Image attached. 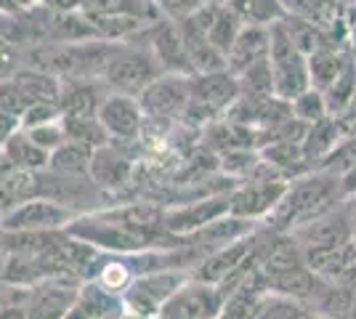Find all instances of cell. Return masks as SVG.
I'll return each instance as SVG.
<instances>
[{"label": "cell", "mask_w": 356, "mask_h": 319, "mask_svg": "<svg viewBox=\"0 0 356 319\" xmlns=\"http://www.w3.org/2000/svg\"><path fill=\"white\" fill-rule=\"evenodd\" d=\"M341 202H346L341 179L327 170H309L287 181L280 205L271 211L266 221H261V227L271 231H296L298 227L338 208Z\"/></svg>", "instance_id": "6da1fadb"}, {"label": "cell", "mask_w": 356, "mask_h": 319, "mask_svg": "<svg viewBox=\"0 0 356 319\" xmlns=\"http://www.w3.org/2000/svg\"><path fill=\"white\" fill-rule=\"evenodd\" d=\"M136 99L144 109V138H163L184 122L189 106V77L160 75Z\"/></svg>", "instance_id": "7a4b0ae2"}, {"label": "cell", "mask_w": 356, "mask_h": 319, "mask_svg": "<svg viewBox=\"0 0 356 319\" xmlns=\"http://www.w3.org/2000/svg\"><path fill=\"white\" fill-rule=\"evenodd\" d=\"M147 144L141 141H106L104 147L93 149L90 160V179L104 189L112 205L131 199V183L136 176V165L144 160Z\"/></svg>", "instance_id": "3957f363"}, {"label": "cell", "mask_w": 356, "mask_h": 319, "mask_svg": "<svg viewBox=\"0 0 356 319\" xmlns=\"http://www.w3.org/2000/svg\"><path fill=\"white\" fill-rule=\"evenodd\" d=\"M160 75V64L154 59V54L149 51L138 38L131 40H120L112 48V56L106 61L102 83L109 93H125V96H138L149 83H154Z\"/></svg>", "instance_id": "277c9868"}, {"label": "cell", "mask_w": 356, "mask_h": 319, "mask_svg": "<svg viewBox=\"0 0 356 319\" xmlns=\"http://www.w3.org/2000/svg\"><path fill=\"white\" fill-rule=\"evenodd\" d=\"M268 64H271V77H274V96L293 101L296 96L312 88L309 59L293 43L284 16L268 24Z\"/></svg>", "instance_id": "5b68a950"}, {"label": "cell", "mask_w": 356, "mask_h": 319, "mask_svg": "<svg viewBox=\"0 0 356 319\" xmlns=\"http://www.w3.org/2000/svg\"><path fill=\"white\" fill-rule=\"evenodd\" d=\"M239 80L229 69L218 72H205V75L189 77V106L184 122L192 128H205L213 120L223 117L232 104L239 99Z\"/></svg>", "instance_id": "8992f818"}, {"label": "cell", "mask_w": 356, "mask_h": 319, "mask_svg": "<svg viewBox=\"0 0 356 319\" xmlns=\"http://www.w3.org/2000/svg\"><path fill=\"white\" fill-rule=\"evenodd\" d=\"M38 197L51 199L61 208L72 211L74 215L104 211L112 205V199L90 176H72V173H59V170H38Z\"/></svg>", "instance_id": "52a82bcc"}, {"label": "cell", "mask_w": 356, "mask_h": 319, "mask_svg": "<svg viewBox=\"0 0 356 319\" xmlns=\"http://www.w3.org/2000/svg\"><path fill=\"white\" fill-rule=\"evenodd\" d=\"M186 279H189V274L176 272V269H160V272L138 274L134 282L128 285V290L122 293V309L144 319L157 317L160 309L165 306V301Z\"/></svg>", "instance_id": "ba28073f"}, {"label": "cell", "mask_w": 356, "mask_h": 319, "mask_svg": "<svg viewBox=\"0 0 356 319\" xmlns=\"http://www.w3.org/2000/svg\"><path fill=\"white\" fill-rule=\"evenodd\" d=\"M223 290L210 282L186 279L160 309L163 319H218L223 311Z\"/></svg>", "instance_id": "9c48e42d"}, {"label": "cell", "mask_w": 356, "mask_h": 319, "mask_svg": "<svg viewBox=\"0 0 356 319\" xmlns=\"http://www.w3.org/2000/svg\"><path fill=\"white\" fill-rule=\"evenodd\" d=\"M144 46L154 54V59L160 64L165 75H186L192 77V67L186 59V48H184V35L178 27V19H157L149 27L136 35Z\"/></svg>", "instance_id": "30bf717a"}, {"label": "cell", "mask_w": 356, "mask_h": 319, "mask_svg": "<svg viewBox=\"0 0 356 319\" xmlns=\"http://www.w3.org/2000/svg\"><path fill=\"white\" fill-rule=\"evenodd\" d=\"M284 189H287V181H282V179H266V176L264 179L239 181L229 192V213L261 224L280 205Z\"/></svg>", "instance_id": "8fae6325"}, {"label": "cell", "mask_w": 356, "mask_h": 319, "mask_svg": "<svg viewBox=\"0 0 356 319\" xmlns=\"http://www.w3.org/2000/svg\"><path fill=\"white\" fill-rule=\"evenodd\" d=\"M258 229L255 221H248V218H239V215H223L218 221H213L208 227L197 229L192 234H186V237H181V245H184V250L192 256L194 261V269L202 263V261L208 259L210 253H216V250H221L226 245L237 243L242 237H248ZM192 269V272H194Z\"/></svg>", "instance_id": "7c38bea8"}, {"label": "cell", "mask_w": 356, "mask_h": 319, "mask_svg": "<svg viewBox=\"0 0 356 319\" xmlns=\"http://www.w3.org/2000/svg\"><path fill=\"white\" fill-rule=\"evenodd\" d=\"M80 285V277H51L32 285L24 301L30 319H64L72 309Z\"/></svg>", "instance_id": "4fadbf2b"}, {"label": "cell", "mask_w": 356, "mask_h": 319, "mask_svg": "<svg viewBox=\"0 0 356 319\" xmlns=\"http://www.w3.org/2000/svg\"><path fill=\"white\" fill-rule=\"evenodd\" d=\"M354 227L356 215L346 202H341L338 208H332L325 215L298 227L293 231V237L300 243L303 250H316V247H332V245H343L354 240Z\"/></svg>", "instance_id": "5bb4252c"}, {"label": "cell", "mask_w": 356, "mask_h": 319, "mask_svg": "<svg viewBox=\"0 0 356 319\" xmlns=\"http://www.w3.org/2000/svg\"><path fill=\"white\" fill-rule=\"evenodd\" d=\"M99 120L112 141H141L144 138V109L136 96L106 93Z\"/></svg>", "instance_id": "9a60e30c"}, {"label": "cell", "mask_w": 356, "mask_h": 319, "mask_svg": "<svg viewBox=\"0 0 356 319\" xmlns=\"http://www.w3.org/2000/svg\"><path fill=\"white\" fill-rule=\"evenodd\" d=\"M223 215H229V192L165 208V229L176 237H186V234L208 227Z\"/></svg>", "instance_id": "2e32d148"}, {"label": "cell", "mask_w": 356, "mask_h": 319, "mask_svg": "<svg viewBox=\"0 0 356 319\" xmlns=\"http://www.w3.org/2000/svg\"><path fill=\"white\" fill-rule=\"evenodd\" d=\"M74 218L72 211L61 208L56 202L43 197H32L14 211H8L0 218V227L6 231H22V229H67Z\"/></svg>", "instance_id": "e0dca14e"}, {"label": "cell", "mask_w": 356, "mask_h": 319, "mask_svg": "<svg viewBox=\"0 0 356 319\" xmlns=\"http://www.w3.org/2000/svg\"><path fill=\"white\" fill-rule=\"evenodd\" d=\"M268 298H271V290L266 285V277L261 274L258 263H255L250 272L226 293L221 319H258Z\"/></svg>", "instance_id": "ac0fdd59"}, {"label": "cell", "mask_w": 356, "mask_h": 319, "mask_svg": "<svg viewBox=\"0 0 356 319\" xmlns=\"http://www.w3.org/2000/svg\"><path fill=\"white\" fill-rule=\"evenodd\" d=\"M268 59V24H252L245 22V27L239 30L237 40L232 43L229 54H226V69L242 75L250 67L261 64Z\"/></svg>", "instance_id": "d6986e66"}, {"label": "cell", "mask_w": 356, "mask_h": 319, "mask_svg": "<svg viewBox=\"0 0 356 319\" xmlns=\"http://www.w3.org/2000/svg\"><path fill=\"white\" fill-rule=\"evenodd\" d=\"M106 93L109 91L102 80H61V117H99Z\"/></svg>", "instance_id": "ffe728a7"}, {"label": "cell", "mask_w": 356, "mask_h": 319, "mask_svg": "<svg viewBox=\"0 0 356 319\" xmlns=\"http://www.w3.org/2000/svg\"><path fill=\"white\" fill-rule=\"evenodd\" d=\"M178 27L184 35V48H186V59L192 67V75H205V72H218L226 69V56L208 40V35L192 24L186 16L178 19Z\"/></svg>", "instance_id": "44dd1931"}, {"label": "cell", "mask_w": 356, "mask_h": 319, "mask_svg": "<svg viewBox=\"0 0 356 319\" xmlns=\"http://www.w3.org/2000/svg\"><path fill=\"white\" fill-rule=\"evenodd\" d=\"M115 311H122V298L104 290L93 279H83L72 309L64 319H102Z\"/></svg>", "instance_id": "7402d4cb"}, {"label": "cell", "mask_w": 356, "mask_h": 319, "mask_svg": "<svg viewBox=\"0 0 356 319\" xmlns=\"http://www.w3.org/2000/svg\"><path fill=\"white\" fill-rule=\"evenodd\" d=\"M0 157H3L6 167L38 173V170H45V167H48L51 152H45L40 144H35V138H32L24 128H19L14 136L0 147Z\"/></svg>", "instance_id": "603a6c76"}, {"label": "cell", "mask_w": 356, "mask_h": 319, "mask_svg": "<svg viewBox=\"0 0 356 319\" xmlns=\"http://www.w3.org/2000/svg\"><path fill=\"white\" fill-rule=\"evenodd\" d=\"M8 80L14 83L19 93L27 99V104H38V101H59L61 91V80L45 69L30 67V64H22L16 72L8 75ZM27 106V109H30Z\"/></svg>", "instance_id": "cb8c5ba5"}, {"label": "cell", "mask_w": 356, "mask_h": 319, "mask_svg": "<svg viewBox=\"0 0 356 319\" xmlns=\"http://www.w3.org/2000/svg\"><path fill=\"white\" fill-rule=\"evenodd\" d=\"M309 309L322 319H356V295L335 279H322Z\"/></svg>", "instance_id": "d4e9b609"}, {"label": "cell", "mask_w": 356, "mask_h": 319, "mask_svg": "<svg viewBox=\"0 0 356 319\" xmlns=\"http://www.w3.org/2000/svg\"><path fill=\"white\" fill-rule=\"evenodd\" d=\"M261 154H264V160H266L268 165L274 167V173L280 179H284V181H293V179L312 170L309 163H306L300 141H287V138L268 141L266 147H261Z\"/></svg>", "instance_id": "484cf974"}, {"label": "cell", "mask_w": 356, "mask_h": 319, "mask_svg": "<svg viewBox=\"0 0 356 319\" xmlns=\"http://www.w3.org/2000/svg\"><path fill=\"white\" fill-rule=\"evenodd\" d=\"M306 263L314 274L325 277V279H341L356 263V243L348 240L343 245H332V247H316V250H303Z\"/></svg>", "instance_id": "4316f807"}, {"label": "cell", "mask_w": 356, "mask_h": 319, "mask_svg": "<svg viewBox=\"0 0 356 319\" xmlns=\"http://www.w3.org/2000/svg\"><path fill=\"white\" fill-rule=\"evenodd\" d=\"M343 136H346V133H343V128L338 125V120H335L332 115H327L325 120H319V122H312V125L306 128L303 141H300L309 167L316 170V167L322 165V160L341 144Z\"/></svg>", "instance_id": "83f0119b"}, {"label": "cell", "mask_w": 356, "mask_h": 319, "mask_svg": "<svg viewBox=\"0 0 356 319\" xmlns=\"http://www.w3.org/2000/svg\"><path fill=\"white\" fill-rule=\"evenodd\" d=\"M354 59V54L348 51V46H327L314 51L309 56V75H312V88L316 91H327L335 77L341 75L348 67V61Z\"/></svg>", "instance_id": "f1b7e54d"}, {"label": "cell", "mask_w": 356, "mask_h": 319, "mask_svg": "<svg viewBox=\"0 0 356 319\" xmlns=\"http://www.w3.org/2000/svg\"><path fill=\"white\" fill-rule=\"evenodd\" d=\"M32 197H38V179L32 170H16V167L0 170V218Z\"/></svg>", "instance_id": "f546056e"}, {"label": "cell", "mask_w": 356, "mask_h": 319, "mask_svg": "<svg viewBox=\"0 0 356 319\" xmlns=\"http://www.w3.org/2000/svg\"><path fill=\"white\" fill-rule=\"evenodd\" d=\"M90 160H93V147L67 138L61 147L51 152L48 167L59 173H72V176H90Z\"/></svg>", "instance_id": "4dcf8cb0"}, {"label": "cell", "mask_w": 356, "mask_h": 319, "mask_svg": "<svg viewBox=\"0 0 356 319\" xmlns=\"http://www.w3.org/2000/svg\"><path fill=\"white\" fill-rule=\"evenodd\" d=\"M322 96H325L327 101V112L332 117H338L343 109L348 106V101L356 96V59L348 61V67L335 77V83L327 91H322Z\"/></svg>", "instance_id": "1f68e13d"}, {"label": "cell", "mask_w": 356, "mask_h": 319, "mask_svg": "<svg viewBox=\"0 0 356 319\" xmlns=\"http://www.w3.org/2000/svg\"><path fill=\"white\" fill-rule=\"evenodd\" d=\"M61 122H64L67 136L74 138V141H83V144H88L93 149L104 147L106 141H109L99 117H61Z\"/></svg>", "instance_id": "d6a6232c"}, {"label": "cell", "mask_w": 356, "mask_h": 319, "mask_svg": "<svg viewBox=\"0 0 356 319\" xmlns=\"http://www.w3.org/2000/svg\"><path fill=\"white\" fill-rule=\"evenodd\" d=\"M229 3L237 8V14L245 22H252V24H271L284 16L280 0H229Z\"/></svg>", "instance_id": "836d02e7"}, {"label": "cell", "mask_w": 356, "mask_h": 319, "mask_svg": "<svg viewBox=\"0 0 356 319\" xmlns=\"http://www.w3.org/2000/svg\"><path fill=\"white\" fill-rule=\"evenodd\" d=\"M290 109H293V117H298V120L306 122V125L325 120L327 115H330L325 96H322V91H316V88H309V91H303L300 96H296L290 101Z\"/></svg>", "instance_id": "e575fe53"}, {"label": "cell", "mask_w": 356, "mask_h": 319, "mask_svg": "<svg viewBox=\"0 0 356 319\" xmlns=\"http://www.w3.org/2000/svg\"><path fill=\"white\" fill-rule=\"evenodd\" d=\"M237 80H239V91L248 93V96H274V77H271V64H268V59L250 67Z\"/></svg>", "instance_id": "d590c367"}, {"label": "cell", "mask_w": 356, "mask_h": 319, "mask_svg": "<svg viewBox=\"0 0 356 319\" xmlns=\"http://www.w3.org/2000/svg\"><path fill=\"white\" fill-rule=\"evenodd\" d=\"M258 319H316V314L300 301L284 298V295H271Z\"/></svg>", "instance_id": "8d00e7d4"}, {"label": "cell", "mask_w": 356, "mask_h": 319, "mask_svg": "<svg viewBox=\"0 0 356 319\" xmlns=\"http://www.w3.org/2000/svg\"><path fill=\"white\" fill-rule=\"evenodd\" d=\"M32 138H35V144H40L45 152H54L56 147H61L64 141H67V131H64V122L59 120H51V122H43V125H35V128H24Z\"/></svg>", "instance_id": "74e56055"}, {"label": "cell", "mask_w": 356, "mask_h": 319, "mask_svg": "<svg viewBox=\"0 0 356 319\" xmlns=\"http://www.w3.org/2000/svg\"><path fill=\"white\" fill-rule=\"evenodd\" d=\"M59 117H61L59 101H38V104H32L30 109L19 117V125H22V128H35V125L59 120Z\"/></svg>", "instance_id": "f35d334b"}, {"label": "cell", "mask_w": 356, "mask_h": 319, "mask_svg": "<svg viewBox=\"0 0 356 319\" xmlns=\"http://www.w3.org/2000/svg\"><path fill=\"white\" fill-rule=\"evenodd\" d=\"M154 8H157V14L165 16V19H184V16H189L194 8H200L202 3L200 0H149Z\"/></svg>", "instance_id": "ab89813d"}, {"label": "cell", "mask_w": 356, "mask_h": 319, "mask_svg": "<svg viewBox=\"0 0 356 319\" xmlns=\"http://www.w3.org/2000/svg\"><path fill=\"white\" fill-rule=\"evenodd\" d=\"M22 67V48L8 43L6 38H0V80L8 77Z\"/></svg>", "instance_id": "60d3db41"}, {"label": "cell", "mask_w": 356, "mask_h": 319, "mask_svg": "<svg viewBox=\"0 0 356 319\" xmlns=\"http://www.w3.org/2000/svg\"><path fill=\"white\" fill-rule=\"evenodd\" d=\"M19 128H22V125H19V117L8 115L6 109H0V147H3L8 138L14 136Z\"/></svg>", "instance_id": "b9f144b4"}, {"label": "cell", "mask_w": 356, "mask_h": 319, "mask_svg": "<svg viewBox=\"0 0 356 319\" xmlns=\"http://www.w3.org/2000/svg\"><path fill=\"white\" fill-rule=\"evenodd\" d=\"M335 120H338V125L343 128V133H346V136H348V133H356V96L348 101V106L343 109Z\"/></svg>", "instance_id": "7bdbcfd3"}, {"label": "cell", "mask_w": 356, "mask_h": 319, "mask_svg": "<svg viewBox=\"0 0 356 319\" xmlns=\"http://www.w3.org/2000/svg\"><path fill=\"white\" fill-rule=\"evenodd\" d=\"M338 179H341L343 197H346V199L354 197V195H356V165H351L348 170H343Z\"/></svg>", "instance_id": "ee69618b"}, {"label": "cell", "mask_w": 356, "mask_h": 319, "mask_svg": "<svg viewBox=\"0 0 356 319\" xmlns=\"http://www.w3.org/2000/svg\"><path fill=\"white\" fill-rule=\"evenodd\" d=\"M0 319H30L24 306H8V309H0Z\"/></svg>", "instance_id": "f6af8a7d"}, {"label": "cell", "mask_w": 356, "mask_h": 319, "mask_svg": "<svg viewBox=\"0 0 356 319\" xmlns=\"http://www.w3.org/2000/svg\"><path fill=\"white\" fill-rule=\"evenodd\" d=\"M335 282H341L343 288H348V290H351V293L356 295V263L351 266V269H348V272L343 274L341 279H335Z\"/></svg>", "instance_id": "bcb514c9"}, {"label": "cell", "mask_w": 356, "mask_h": 319, "mask_svg": "<svg viewBox=\"0 0 356 319\" xmlns=\"http://www.w3.org/2000/svg\"><path fill=\"white\" fill-rule=\"evenodd\" d=\"M346 205H348V208H351V213H354V215H356V195H354V197H348V199H346Z\"/></svg>", "instance_id": "7dc6e473"}, {"label": "cell", "mask_w": 356, "mask_h": 319, "mask_svg": "<svg viewBox=\"0 0 356 319\" xmlns=\"http://www.w3.org/2000/svg\"><path fill=\"white\" fill-rule=\"evenodd\" d=\"M122 317V311H115V314H109V317H102V319H120Z\"/></svg>", "instance_id": "c3c4849f"}, {"label": "cell", "mask_w": 356, "mask_h": 319, "mask_svg": "<svg viewBox=\"0 0 356 319\" xmlns=\"http://www.w3.org/2000/svg\"><path fill=\"white\" fill-rule=\"evenodd\" d=\"M200 3H229V0H200Z\"/></svg>", "instance_id": "681fc988"}, {"label": "cell", "mask_w": 356, "mask_h": 319, "mask_svg": "<svg viewBox=\"0 0 356 319\" xmlns=\"http://www.w3.org/2000/svg\"><path fill=\"white\" fill-rule=\"evenodd\" d=\"M338 3H343V6H348V3H356V0H338Z\"/></svg>", "instance_id": "f907efd6"}, {"label": "cell", "mask_w": 356, "mask_h": 319, "mask_svg": "<svg viewBox=\"0 0 356 319\" xmlns=\"http://www.w3.org/2000/svg\"><path fill=\"white\" fill-rule=\"evenodd\" d=\"M3 167H6V163H3V157H0V170H3Z\"/></svg>", "instance_id": "816d5d0a"}, {"label": "cell", "mask_w": 356, "mask_h": 319, "mask_svg": "<svg viewBox=\"0 0 356 319\" xmlns=\"http://www.w3.org/2000/svg\"><path fill=\"white\" fill-rule=\"evenodd\" d=\"M354 243H356V227H354Z\"/></svg>", "instance_id": "f5cc1de1"}, {"label": "cell", "mask_w": 356, "mask_h": 319, "mask_svg": "<svg viewBox=\"0 0 356 319\" xmlns=\"http://www.w3.org/2000/svg\"><path fill=\"white\" fill-rule=\"evenodd\" d=\"M152 319H163V317H160V314H157V317H152Z\"/></svg>", "instance_id": "db71d44e"}, {"label": "cell", "mask_w": 356, "mask_h": 319, "mask_svg": "<svg viewBox=\"0 0 356 319\" xmlns=\"http://www.w3.org/2000/svg\"><path fill=\"white\" fill-rule=\"evenodd\" d=\"M0 237H3V227H0Z\"/></svg>", "instance_id": "11a10c76"}, {"label": "cell", "mask_w": 356, "mask_h": 319, "mask_svg": "<svg viewBox=\"0 0 356 319\" xmlns=\"http://www.w3.org/2000/svg\"><path fill=\"white\" fill-rule=\"evenodd\" d=\"M316 319H322V317H316Z\"/></svg>", "instance_id": "9f6ffc18"}, {"label": "cell", "mask_w": 356, "mask_h": 319, "mask_svg": "<svg viewBox=\"0 0 356 319\" xmlns=\"http://www.w3.org/2000/svg\"><path fill=\"white\" fill-rule=\"evenodd\" d=\"M218 319H221V317H218Z\"/></svg>", "instance_id": "6f0895ef"}]
</instances>
